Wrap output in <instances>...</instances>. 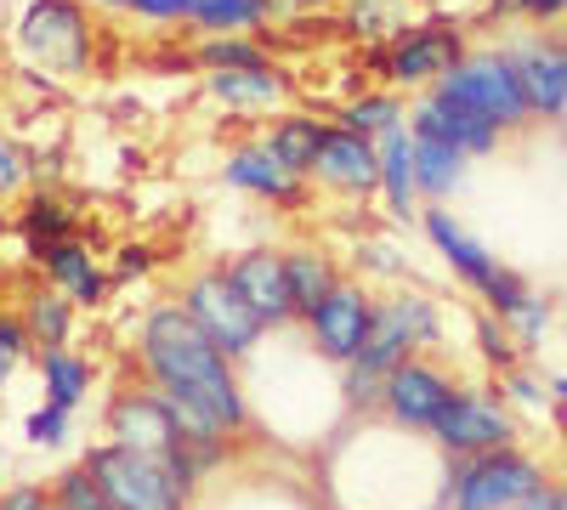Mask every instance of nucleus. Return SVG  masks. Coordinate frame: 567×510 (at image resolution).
I'll list each match as a JSON object with an SVG mask.
<instances>
[{
    "mask_svg": "<svg viewBox=\"0 0 567 510\" xmlns=\"http://www.w3.org/2000/svg\"><path fill=\"white\" fill-rule=\"evenodd\" d=\"M307 330L318 341L323 357H336V363H352L363 346H369V330H374V301L358 290V284H341L336 295H329L312 318H307Z\"/></svg>",
    "mask_w": 567,
    "mask_h": 510,
    "instance_id": "9b49d317",
    "label": "nucleus"
},
{
    "mask_svg": "<svg viewBox=\"0 0 567 510\" xmlns=\"http://www.w3.org/2000/svg\"><path fill=\"white\" fill-rule=\"evenodd\" d=\"M534 488H545L539 459L523 448H494V454H460L449 466V510H511L523 504Z\"/></svg>",
    "mask_w": 567,
    "mask_h": 510,
    "instance_id": "7ed1b4c3",
    "label": "nucleus"
},
{
    "mask_svg": "<svg viewBox=\"0 0 567 510\" xmlns=\"http://www.w3.org/2000/svg\"><path fill=\"white\" fill-rule=\"evenodd\" d=\"M23 323H29V341H34L40 352H45V346H63V341H69V323H74L69 295H58V290H40V295L29 301Z\"/></svg>",
    "mask_w": 567,
    "mask_h": 510,
    "instance_id": "a878e982",
    "label": "nucleus"
},
{
    "mask_svg": "<svg viewBox=\"0 0 567 510\" xmlns=\"http://www.w3.org/2000/svg\"><path fill=\"white\" fill-rule=\"evenodd\" d=\"M23 45H29L34 63L80 74L85 69V45H91L80 7H74V0H34L29 18H23Z\"/></svg>",
    "mask_w": 567,
    "mask_h": 510,
    "instance_id": "6e6552de",
    "label": "nucleus"
},
{
    "mask_svg": "<svg viewBox=\"0 0 567 510\" xmlns=\"http://www.w3.org/2000/svg\"><path fill=\"white\" fill-rule=\"evenodd\" d=\"M23 239H29L34 256H45L52 244L74 239V216H69V205L52 199V194H34V199L23 205Z\"/></svg>",
    "mask_w": 567,
    "mask_h": 510,
    "instance_id": "b1692460",
    "label": "nucleus"
},
{
    "mask_svg": "<svg viewBox=\"0 0 567 510\" xmlns=\"http://www.w3.org/2000/svg\"><path fill=\"white\" fill-rule=\"evenodd\" d=\"M85 471L97 477V488L109 493L114 510H187V493L171 482V471L159 459L136 454L125 443H103L85 454Z\"/></svg>",
    "mask_w": 567,
    "mask_h": 510,
    "instance_id": "39448f33",
    "label": "nucleus"
},
{
    "mask_svg": "<svg viewBox=\"0 0 567 510\" xmlns=\"http://www.w3.org/2000/svg\"><path fill=\"white\" fill-rule=\"evenodd\" d=\"M443 335V318L425 295H392V301H374V330L369 346L347 363V403L352 408H374L386 403V381L392 368L409 363L420 346H437Z\"/></svg>",
    "mask_w": 567,
    "mask_h": 510,
    "instance_id": "f03ea898",
    "label": "nucleus"
},
{
    "mask_svg": "<svg viewBox=\"0 0 567 510\" xmlns=\"http://www.w3.org/2000/svg\"><path fill=\"white\" fill-rule=\"evenodd\" d=\"M561 448H567V431H561Z\"/></svg>",
    "mask_w": 567,
    "mask_h": 510,
    "instance_id": "de8ad7c7",
    "label": "nucleus"
},
{
    "mask_svg": "<svg viewBox=\"0 0 567 510\" xmlns=\"http://www.w3.org/2000/svg\"><path fill=\"white\" fill-rule=\"evenodd\" d=\"M227 278H233V290L250 301V312H256L261 323H290V318H296L284 256H272V250H250V256H239V261L227 267Z\"/></svg>",
    "mask_w": 567,
    "mask_h": 510,
    "instance_id": "2eb2a0df",
    "label": "nucleus"
},
{
    "mask_svg": "<svg viewBox=\"0 0 567 510\" xmlns=\"http://www.w3.org/2000/svg\"><path fill=\"white\" fill-rule=\"evenodd\" d=\"M556 499H561V488H556V482H545V488H534L523 504H511V510H556Z\"/></svg>",
    "mask_w": 567,
    "mask_h": 510,
    "instance_id": "a19ab883",
    "label": "nucleus"
},
{
    "mask_svg": "<svg viewBox=\"0 0 567 510\" xmlns=\"http://www.w3.org/2000/svg\"><path fill=\"white\" fill-rule=\"evenodd\" d=\"M409 131H414V136H432V143H449V148H460V154H494V143H499V125L483 119L477 108L454 103L449 91L420 97L414 114H409Z\"/></svg>",
    "mask_w": 567,
    "mask_h": 510,
    "instance_id": "9d476101",
    "label": "nucleus"
},
{
    "mask_svg": "<svg viewBox=\"0 0 567 510\" xmlns=\"http://www.w3.org/2000/svg\"><path fill=\"white\" fill-rule=\"evenodd\" d=\"M425 239L437 244V256H443V261H449V267L465 278V284L477 290V295H488V290L499 284V272H505V267H499V256H488V250H483L477 239H471L449 210H425Z\"/></svg>",
    "mask_w": 567,
    "mask_h": 510,
    "instance_id": "dca6fc26",
    "label": "nucleus"
},
{
    "mask_svg": "<svg viewBox=\"0 0 567 510\" xmlns=\"http://www.w3.org/2000/svg\"><path fill=\"white\" fill-rule=\"evenodd\" d=\"M103 7H131V0H103Z\"/></svg>",
    "mask_w": 567,
    "mask_h": 510,
    "instance_id": "a18cd8bd",
    "label": "nucleus"
},
{
    "mask_svg": "<svg viewBox=\"0 0 567 510\" xmlns=\"http://www.w3.org/2000/svg\"><path fill=\"white\" fill-rule=\"evenodd\" d=\"M312 176L323 181V188L363 199V194L381 188V143H369V136H358V131H347V125H329Z\"/></svg>",
    "mask_w": 567,
    "mask_h": 510,
    "instance_id": "1a4fd4ad",
    "label": "nucleus"
},
{
    "mask_svg": "<svg viewBox=\"0 0 567 510\" xmlns=\"http://www.w3.org/2000/svg\"><path fill=\"white\" fill-rule=\"evenodd\" d=\"M52 504H58V510H114V504H109V493L97 488V477H91L85 466H74V471H63V477H58Z\"/></svg>",
    "mask_w": 567,
    "mask_h": 510,
    "instance_id": "c85d7f7f",
    "label": "nucleus"
},
{
    "mask_svg": "<svg viewBox=\"0 0 567 510\" xmlns=\"http://www.w3.org/2000/svg\"><path fill=\"white\" fill-rule=\"evenodd\" d=\"M432 437L449 454H494V448L516 443V420H511V408L488 392H454L449 408L437 414Z\"/></svg>",
    "mask_w": 567,
    "mask_h": 510,
    "instance_id": "0eeeda50",
    "label": "nucleus"
},
{
    "mask_svg": "<svg viewBox=\"0 0 567 510\" xmlns=\"http://www.w3.org/2000/svg\"><path fill=\"white\" fill-rule=\"evenodd\" d=\"M477 346H483V357L499 368V375H511V368H516V346H511L505 318H499V323H494V318H483V323H477Z\"/></svg>",
    "mask_w": 567,
    "mask_h": 510,
    "instance_id": "2f4dec72",
    "label": "nucleus"
},
{
    "mask_svg": "<svg viewBox=\"0 0 567 510\" xmlns=\"http://www.w3.org/2000/svg\"><path fill=\"white\" fill-rule=\"evenodd\" d=\"M199 63L210 69V74H221V69H272L267 58H261V45H250V40H205L199 45Z\"/></svg>",
    "mask_w": 567,
    "mask_h": 510,
    "instance_id": "c756f323",
    "label": "nucleus"
},
{
    "mask_svg": "<svg viewBox=\"0 0 567 510\" xmlns=\"http://www.w3.org/2000/svg\"><path fill=\"white\" fill-rule=\"evenodd\" d=\"M142 368H148V381L165 397H187V403L210 408L227 431L250 426V408H245V392L227 368V352L199 330L187 306L148 312V323H142Z\"/></svg>",
    "mask_w": 567,
    "mask_h": 510,
    "instance_id": "f257e3e1",
    "label": "nucleus"
},
{
    "mask_svg": "<svg viewBox=\"0 0 567 510\" xmlns=\"http://www.w3.org/2000/svg\"><path fill=\"white\" fill-rule=\"evenodd\" d=\"M272 7H261V0H194V23L199 29H256L267 23Z\"/></svg>",
    "mask_w": 567,
    "mask_h": 510,
    "instance_id": "cd10ccee",
    "label": "nucleus"
},
{
    "mask_svg": "<svg viewBox=\"0 0 567 510\" xmlns=\"http://www.w3.org/2000/svg\"><path fill=\"white\" fill-rule=\"evenodd\" d=\"M284 272H290V301H296V318H312L329 295L341 290L336 267H329L318 250H284Z\"/></svg>",
    "mask_w": 567,
    "mask_h": 510,
    "instance_id": "aec40b11",
    "label": "nucleus"
},
{
    "mask_svg": "<svg viewBox=\"0 0 567 510\" xmlns=\"http://www.w3.org/2000/svg\"><path fill=\"white\" fill-rule=\"evenodd\" d=\"M505 330L523 341V346H539L545 341V330H550V301H539V295H528L523 306H516L511 318H505Z\"/></svg>",
    "mask_w": 567,
    "mask_h": 510,
    "instance_id": "7c9ffc66",
    "label": "nucleus"
},
{
    "mask_svg": "<svg viewBox=\"0 0 567 510\" xmlns=\"http://www.w3.org/2000/svg\"><path fill=\"white\" fill-rule=\"evenodd\" d=\"M34 341H29V323L23 318H0V386L12 381V368H18V357L29 352Z\"/></svg>",
    "mask_w": 567,
    "mask_h": 510,
    "instance_id": "473e14b6",
    "label": "nucleus"
},
{
    "mask_svg": "<svg viewBox=\"0 0 567 510\" xmlns=\"http://www.w3.org/2000/svg\"><path fill=\"white\" fill-rule=\"evenodd\" d=\"M23 176H29L23 154H18L12 143H0V194H12V188H23Z\"/></svg>",
    "mask_w": 567,
    "mask_h": 510,
    "instance_id": "e433bc0d",
    "label": "nucleus"
},
{
    "mask_svg": "<svg viewBox=\"0 0 567 510\" xmlns=\"http://www.w3.org/2000/svg\"><path fill=\"white\" fill-rule=\"evenodd\" d=\"M227 181H233V188H245V194L278 199V205H301V170H290L267 143L233 148L227 154Z\"/></svg>",
    "mask_w": 567,
    "mask_h": 510,
    "instance_id": "f3484780",
    "label": "nucleus"
},
{
    "mask_svg": "<svg viewBox=\"0 0 567 510\" xmlns=\"http://www.w3.org/2000/svg\"><path fill=\"white\" fill-rule=\"evenodd\" d=\"M63 437H69V408L45 403V408H34V414H29V443H40V448H58Z\"/></svg>",
    "mask_w": 567,
    "mask_h": 510,
    "instance_id": "72a5a7b5",
    "label": "nucleus"
},
{
    "mask_svg": "<svg viewBox=\"0 0 567 510\" xmlns=\"http://www.w3.org/2000/svg\"><path fill=\"white\" fill-rule=\"evenodd\" d=\"M414 181L425 199H449L465 181V154L449 143H432V136H414Z\"/></svg>",
    "mask_w": 567,
    "mask_h": 510,
    "instance_id": "412c9836",
    "label": "nucleus"
},
{
    "mask_svg": "<svg viewBox=\"0 0 567 510\" xmlns=\"http://www.w3.org/2000/svg\"><path fill=\"white\" fill-rule=\"evenodd\" d=\"M187 312H194V323H199V330H205L227 357H245V352L261 341V330H267V323L250 312V301L233 290L227 272L194 278V284H187Z\"/></svg>",
    "mask_w": 567,
    "mask_h": 510,
    "instance_id": "423d86ee",
    "label": "nucleus"
},
{
    "mask_svg": "<svg viewBox=\"0 0 567 510\" xmlns=\"http://www.w3.org/2000/svg\"><path fill=\"white\" fill-rule=\"evenodd\" d=\"M460 58H465L460 29H449V23H425V29H409V34L392 45V52L381 58V69H386L398 85H425V80H443Z\"/></svg>",
    "mask_w": 567,
    "mask_h": 510,
    "instance_id": "ddd939ff",
    "label": "nucleus"
},
{
    "mask_svg": "<svg viewBox=\"0 0 567 510\" xmlns=\"http://www.w3.org/2000/svg\"><path fill=\"white\" fill-rule=\"evenodd\" d=\"M40 375H45V403H58V408H74L91 392V368L74 352H63V346L40 352Z\"/></svg>",
    "mask_w": 567,
    "mask_h": 510,
    "instance_id": "393cba45",
    "label": "nucleus"
},
{
    "mask_svg": "<svg viewBox=\"0 0 567 510\" xmlns=\"http://www.w3.org/2000/svg\"><path fill=\"white\" fill-rule=\"evenodd\" d=\"M511 63L523 74L528 108L539 119H567V40H523L511 45Z\"/></svg>",
    "mask_w": 567,
    "mask_h": 510,
    "instance_id": "4468645a",
    "label": "nucleus"
},
{
    "mask_svg": "<svg viewBox=\"0 0 567 510\" xmlns=\"http://www.w3.org/2000/svg\"><path fill=\"white\" fill-rule=\"evenodd\" d=\"M296 7H323V0H296Z\"/></svg>",
    "mask_w": 567,
    "mask_h": 510,
    "instance_id": "37998d69",
    "label": "nucleus"
},
{
    "mask_svg": "<svg viewBox=\"0 0 567 510\" xmlns=\"http://www.w3.org/2000/svg\"><path fill=\"white\" fill-rule=\"evenodd\" d=\"M494 12L499 18H534V23H545V18H567V0H494Z\"/></svg>",
    "mask_w": 567,
    "mask_h": 510,
    "instance_id": "f704fd0d",
    "label": "nucleus"
},
{
    "mask_svg": "<svg viewBox=\"0 0 567 510\" xmlns=\"http://www.w3.org/2000/svg\"><path fill=\"white\" fill-rule=\"evenodd\" d=\"M561 40H567V29H561Z\"/></svg>",
    "mask_w": 567,
    "mask_h": 510,
    "instance_id": "09e8293b",
    "label": "nucleus"
},
{
    "mask_svg": "<svg viewBox=\"0 0 567 510\" xmlns=\"http://www.w3.org/2000/svg\"><path fill=\"white\" fill-rule=\"evenodd\" d=\"M210 91L227 108H272V103H284V74H272V69H221V74H210Z\"/></svg>",
    "mask_w": 567,
    "mask_h": 510,
    "instance_id": "4be33fe9",
    "label": "nucleus"
},
{
    "mask_svg": "<svg viewBox=\"0 0 567 510\" xmlns=\"http://www.w3.org/2000/svg\"><path fill=\"white\" fill-rule=\"evenodd\" d=\"M556 510H567V488H561V499H556Z\"/></svg>",
    "mask_w": 567,
    "mask_h": 510,
    "instance_id": "c03bdc74",
    "label": "nucleus"
},
{
    "mask_svg": "<svg viewBox=\"0 0 567 510\" xmlns=\"http://www.w3.org/2000/svg\"><path fill=\"white\" fill-rule=\"evenodd\" d=\"M323 119H307V114H284L278 125H272V136H267V148L290 165V170H312L318 165V148H323Z\"/></svg>",
    "mask_w": 567,
    "mask_h": 510,
    "instance_id": "5701e85b",
    "label": "nucleus"
},
{
    "mask_svg": "<svg viewBox=\"0 0 567 510\" xmlns=\"http://www.w3.org/2000/svg\"><path fill=\"white\" fill-rule=\"evenodd\" d=\"M505 397L511 403H523V408H534V414H545V386L534 381V375H523V368H511V375H505Z\"/></svg>",
    "mask_w": 567,
    "mask_h": 510,
    "instance_id": "c9c22d12",
    "label": "nucleus"
},
{
    "mask_svg": "<svg viewBox=\"0 0 567 510\" xmlns=\"http://www.w3.org/2000/svg\"><path fill=\"white\" fill-rule=\"evenodd\" d=\"M261 7H278V0H261Z\"/></svg>",
    "mask_w": 567,
    "mask_h": 510,
    "instance_id": "49530a36",
    "label": "nucleus"
},
{
    "mask_svg": "<svg viewBox=\"0 0 567 510\" xmlns=\"http://www.w3.org/2000/svg\"><path fill=\"white\" fill-rule=\"evenodd\" d=\"M347 131H358V136H369V143H381L386 131H398L403 125V103L392 97V91H369V97H358V103H347Z\"/></svg>",
    "mask_w": 567,
    "mask_h": 510,
    "instance_id": "bb28decb",
    "label": "nucleus"
},
{
    "mask_svg": "<svg viewBox=\"0 0 567 510\" xmlns=\"http://www.w3.org/2000/svg\"><path fill=\"white\" fill-rule=\"evenodd\" d=\"M0 510H52V499L40 488H12V493H0Z\"/></svg>",
    "mask_w": 567,
    "mask_h": 510,
    "instance_id": "58836bf2",
    "label": "nucleus"
},
{
    "mask_svg": "<svg viewBox=\"0 0 567 510\" xmlns=\"http://www.w3.org/2000/svg\"><path fill=\"white\" fill-rule=\"evenodd\" d=\"M550 397H556V403L567 408V375H556V381H550Z\"/></svg>",
    "mask_w": 567,
    "mask_h": 510,
    "instance_id": "79ce46f5",
    "label": "nucleus"
},
{
    "mask_svg": "<svg viewBox=\"0 0 567 510\" xmlns=\"http://www.w3.org/2000/svg\"><path fill=\"white\" fill-rule=\"evenodd\" d=\"M40 261H45V272H52V284H58L69 301H80V306H97V301L109 295V278H103V267L91 261V250H85L80 239L52 244Z\"/></svg>",
    "mask_w": 567,
    "mask_h": 510,
    "instance_id": "a211bd4d",
    "label": "nucleus"
},
{
    "mask_svg": "<svg viewBox=\"0 0 567 510\" xmlns=\"http://www.w3.org/2000/svg\"><path fill=\"white\" fill-rule=\"evenodd\" d=\"M154 267V250L148 244H125L120 250V278H136V272H148Z\"/></svg>",
    "mask_w": 567,
    "mask_h": 510,
    "instance_id": "ea45409f",
    "label": "nucleus"
},
{
    "mask_svg": "<svg viewBox=\"0 0 567 510\" xmlns=\"http://www.w3.org/2000/svg\"><path fill=\"white\" fill-rule=\"evenodd\" d=\"M381 188H386V210H392L398 221H409L420 181H414V136H409L403 125L381 136Z\"/></svg>",
    "mask_w": 567,
    "mask_h": 510,
    "instance_id": "6ab92c4d",
    "label": "nucleus"
},
{
    "mask_svg": "<svg viewBox=\"0 0 567 510\" xmlns=\"http://www.w3.org/2000/svg\"><path fill=\"white\" fill-rule=\"evenodd\" d=\"M125 12H142V18H194V0H131Z\"/></svg>",
    "mask_w": 567,
    "mask_h": 510,
    "instance_id": "4c0bfd02",
    "label": "nucleus"
},
{
    "mask_svg": "<svg viewBox=\"0 0 567 510\" xmlns=\"http://www.w3.org/2000/svg\"><path fill=\"white\" fill-rule=\"evenodd\" d=\"M437 91H449V97L465 103V108H477V114L494 119L499 131H516V125L534 119L528 91H523V74H516L511 52H465V58L437 80Z\"/></svg>",
    "mask_w": 567,
    "mask_h": 510,
    "instance_id": "20e7f679",
    "label": "nucleus"
},
{
    "mask_svg": "<svg viewBox=\"0 0 567 510\" xmlns=\"http://www.w3.org/2000/svg\"><path fill=\"white\" fill-rule=\"evenodd\" d=\"M449 397H454L449 375H443V368H432V363H420V357L398 363L392 381H386V414H392L398 426H409V431H432L437 414L449 408Z\"/></svg>",
    "mask_w": 567,
    "mask_h": 510,
    "instance_id": "f8f14e48",
    "label": "nucleus"
}]
</instances>
